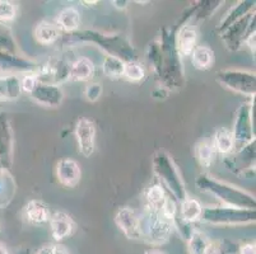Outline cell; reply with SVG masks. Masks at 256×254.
<instances>
[{"label":"cell","mask_w":256,"mask_h":254,"mask_svg":"<svg viewBox=\"0 0 256 254\" xmlns=\"http://www.w3.org/2000/svg\"><path fill=\"white\" fill-rule=\"evenodd\" d=\"M146 59L154 75L164 85V89H178L182 87L184 67L174 45V37L170 32L162 36V41H154L148 46Z\"/></svg>","instance_id":"1"},{"label":"cell","mask_w":256,"mask_h":254,"mask_svg":"<svg viewBox=\"0 0 256 254\" xmlns=\"http://www.w3.org/2000/svg\"><path fill=\"white\" fill-rule=\"evenodd\" d=\"M195 183L200 191L209 193L220 200L223 206L255 210V196L237 186L220 181L209 174H200Z\"/></svg>","instance_id":"2"},{"label":"cell","mask_w":256,"mask_h":254,"mask_svg":"<svg viewBox=\"0 0 256 254\" xmlns=\"http://www.w3.org/2000/svg\"><path fill=\"white\" fill-rule=\"evenodd\" d=\"M140 241L152 246L167 243L174 229V221L168 220L156 210L144 206L142 214H138Z\"/></svg>","instance_id":"3"},{"label":"cell","mask_w":256,"mask_h":254,"mask_svg":"<svg viewBox=\"0 0 256 254\" xmlns=\"http://www.w3.org/2000/svg\"><path fill=\"white\" fill-rule=\"evenodd\" d=\"M152 167L156 176L174 196V201L181 202L188 197L182 176L168 153L164 150L156 151L152 159Z\"/></svg>","instance_id":"4"},{"label":"cell","mask_w":256,"mask_h":254,"mask_svg":"<svg viewBox=\"0 0 256 254\" xmlns=\"http://www.w3.org/2000/svg\"><path fill=\"white\" fill-rule=\"evenodd\" d=\"M76 42L87 41L98 45L102 50L106 51L108 56H115L124 62L134 61V50L132 45L118 34H104L94 31H84L72 34Z\"/></svg>","instance_id":"5"},{"label":"cell","mask_w":256,"mask_h":254,"mask_svg":"<svg viewBox=\"0 0 256 254\" xmlns=\"http://www.w3.org/2000/svg\"><path fill=\"white\" fill-rule=\"evenodd\" d=\"M200 220L212 224V225H224V227L248 225L256 221V210L228 206L203 207Z\"/></svg>","instance_id":"6"},{"label":"cell","mask_w":256,"mask_h":254,"mask_svg":"<svg viewBox=\"0 0 256 254\" xmlns=\"http://www.w3.org/2000/svg\"><path fill=\"white\" fill-rule=\"evenodd\" d=\"M231 132L234 143V153H241L244 149L255 143L252 103H244L238 107L234 117V130Z\"/></svg>","instance_id":"7"},{"label":"cell","mask_w":256,"mask_h":254,"mask_svg":"<svg viewBox=\"0 0 256 254\" xmlns=\"http://www.w3.org/2000/svg\"><path fill=\"white\" fill-rule=\"evenodd\" d=\"M217 80L230 90H234L246 97H255L256 76L252 71L238 69L220 70L217 73Z\"/></svg>","instance_id":"8"},{"label":"cell","mask_w":256,"mask_h":254,"mask_svg":"<svg viewBox=\"0 0 256 254\" xmlns=\"http://www.w3.org/2000/svg\"><path fill=\"white\" fill-rule=\"evenodd\" d=\"M252 31H255V11L246 14L245 17L228 27L222 33V41L228 50L237 51L245 43L246 38Z\"/></svg>","instance_id":"9"},{"label":"cell","mask_w":256,"mask_h":254,"mask_svg":"<svg viewBox=\"0 0 256 254\" xmlns=\"http://www.w3.org/2000/svg\"><path fill=\"white\" fill-rule=\"evenodd\" d=\"M70 65L66 60L52 57L48 60L42 66H38L36 70V78L38 83L51 84V85H58L69 80L70 76Z\"/></svg>","instance_id":"10"},{"label":"cell","mask_w":256,"mask_h":254,"mask_svg":"<svg viewBox=\"0 0 256 254\" xmlns=\"http://www.w3.org/2000/svg\"><path fill=\"white\" fill-rule=\"evenodd\" d=\"M74 135H76L79 153L82 154L84 158H90V155L94 151V146H96V126H94V122L86 117H80L76 121Z\"/></svg>","instance_id":"11"},{"label":"cell","mask_w":256,"mask_h":254,"mask_svg":"<svg viewBox=\"0 0 256 254\" xmlns=\"http://www.w3.org/2000/svg\"><path fill=\"white\" fill-rule=\"evenodd\" d=\"M30 94L37 104L46 108H56L64 101V92L62 88L51 84L38 83V81Z\"/></svg>","instance_id":"12"},{"label":"cell","mask_w":256,"mask_h":254,"mask_svg":"<svg viewBox=\"0 0 256 254\" xmlns=\"http://www.w3.org/2000/svg\"><path fill=\"white\" fill-rule=\"evenodd\" d=\"M115 224L130 241H140L138 214L132 207H120L115 214Z\"/></svg>","instance_id":"13"},{"label":"cell","mask_w":256,"mask_h":254,"mask_svg":"<svg viewBox=\"0 0 256 254\" xmlns=\"http://www.w3.org/2000/svg\"><path fill=\"white\" fill-rule=\"evenodd\" d=\"M38 69L36 64L31 60L24 59L20 55H13V53L4 52L0 50V73H36Z\"/></svg>","instance_id":"14"},{"label":"cell","mask_w":256,"mask_h":254,"mask_svg":"<svg viewBox=\"0 0 256 254\" xmlns=\"http://www.w3.org/2000/svg\"><path fill=\"white\" fill-rule=\"evenodd\" d=\"M13 160V131L6 113H0V163L9 169Z\"/></svg>","instance_id":"15"},{"label":"cell","mask_w":256,"mask_h":254,"mask_svg":"<svg viewBox=\"0 0 256 254\" xmlns=\"http://www.w3.org/2000/svg\"><path fill=\"white\" fill-rule=\"evenodd\" d=\"M56 177L62 186L74 188L82 179V169L76 160L64 158L56 165Z\"/></svg>","instance_id":"16"},{"label":"cell","mask_w":256,"mask_h":254,"mask_svg":"<svg viewBox=\"0 0 256 254\" xmlns=\"http://www.w3.org/2000/svg\"><path fill=\"white\" fill-rule=\"evenodd\" d=\"M48 223H50L51 235L58 242L64 241L73 235L74 230H76V224H74L73 219L62 211L52 214Z\"/></svg>","instance_id":"17"},{"label":"cell","mask_w":256,"mask_h":254,"mask_svg":"<svg viewBox=\"0 0 256 254\" xmlns=\"http://www.w3.org/2000/svg\"><path fill=\"white\" fill-rule=\"evenodd\" d=\"M188 254H216V246L202 230L192 228L188 237Z\"/></svg>","instance_id":"18"},{"label":"cell","mask_w":256,"mask_h":254,"mask_svg":"<svg viewBox=\"0 0 256 254\" xmlns=\"http://www.w3.org/2000/svg\"><path fill=\"white\" fill-rule=\"evenodd\" d=\"M198 42V31L196 28L192 27V24L184 25L178 32V36L174 37V45L178 50V55L181 56H190L192 51L196 47Z\"/></svg>","instance_id":"19"},{"label":"cell","mask_w":256,"mask_h":254,"mask_svg":"<svg viewBox=\"0 0 256 254\" xmlns=\"http://www.w3.org/2000/svg\"><path fill=\"white\" fill-rule=\"evenodd\" d=\"M20 93L22 88L18 74L0 73V103L16 101Z\"/></svg>","instance_id":"20"},{"label":"cell","mask_w":256,"mask_h":254,"mask_svg":"<svg viewBox=\"0 0 256 254\" xmlns=\"http://www.w3.org/2000/svg\"><path fill=\"white\" fill-rule=\"evenodd\" d=\"M17 192V183L6 168L0 167V209L10 205Z\"/></svg>","instance_id":"21"},{"label":"cell","mask_w":256,"mask_h":254,"mask_svg":"<svg viewBox=\"0 0 256 254\" xmlns=\"http://www.w3.org/2000/svg\"><path fill=\"white\" fill-rule=\"evenodd\" d=\"M251 11H255V1H246V0L238 1L236 5H234L227 11L226 17L222 18L220 25H218V31L223 33L228 27H231L234 23H236L237 20L245 17L246 14L251 13Z\"/></svg>","instance_id":"22"},{"label":"cell","mask_w":256,"mask_h":254,"mask_svg":"<svg viewBox=\"0 0 256 254\" xmlns=\"http://www.w3.org/2000/svg\"><path fill=\"white\" fill-rule=\"evenodd\" d=\"M26 218L32 225H42V224L48 223L51 218L50 210L48 205L44 204L40 200H31L28 204L26 205Z\"/></svg>","instance_id":"23"},{"label":"cell","mask_w":256,"mask_h":254,"mask_svg":"<svg viewBox=\"0 0 256 254\" xmlns=\"http://www.w3.org/2000/svg\"><path fill=\"white\" fill-rule=\"evenodd\" d=\"M34 38L38 43L41 45H52L58 39L60 38V29L58 28V25L55 23L48 22V20H42L34 28Z\"/></svg>","instance_id":"24"},{"label":"cell","mask_w":256,"mask_h":254,"mask_svg":"<svg viewBox=\"0 0 256 254\" xmlns=\"http://www.w3.org/2000/svg\"><path fill=\"white\" fill-rule=\"evenodd\" d=\"M58 28L60 32H68V33H74L79 28L80 24V14L73 6H68L64 8L59 14H58L56 23Z\"/></svg>","instance_id":"25"},{"label":"cell","mask_w":256,"mask_h":254,"mask_svg":"<svg viewBox=\"0 0 256 254\" xmlns=\"http://www.w3.org/2000/svg\"><path fill=\"white\" fill-rule=\"evenodd\" d=\"M202 213H203V206L192 197H186L185 200L180 202V215L181 220L184 224H194L202 219Z\"/></svg>","instance_id":"26"},{"label":"cell","mask_w":256,"mask_h":254,"mask_svg":"<svg viewBox=\"0 0 256 254\" xmlns=\"http://www.w3.org/2000/svg\"><path fill=\"white\" fill-rule=\"evenodd\" d=\"M96 71V66L87 57H80L70 65V76L69 80L87 81L93 78Z\"/></svg>","instance_id":"27"},{"label":"cell","mask_w":256,"mask_h":254,"mask_svg":"<svg viewBox=\"0 0 256 254\" xmlns=\"http://www.w3.org/2000/svg\"><path fill=\"white\" fill-rule=\"evenodd\" d=\"M212 144L216 150V153L222 154V155H228L234 150V136H232L231 130L224 129V127H220L216 130L212 139Z\"/></svg>","instance_id":"28"},{"label":"cell","mask_w":256,"mask_h":254,"mask_svg":"<svg viewBox=\"0 0 256 254\" xmlns=\"http://www.w3.org/2000/svg\"><path fill=\"white\" fill-rule=\"evenodd\" d=\"M195 158H196L198 163L202 167L209 168L214 162V157H216V150L213 148L212 140L204 139L200 140L199 143L195 145Z\"/></svg>","instance_id":"29"},{"label":"cell","mask_w":256,"mask_h":254,"mask_svg":"<svg viewBox=\"0 0 256 254\" xmlns=\"http://www.w3.org/2000/svg\"><path fill=\"white\" fill-rule=\"evenodd\" d=\"M192 66L196 70L210 69L214 62V52L206 46H196L192 55Z\"/></svg>","instance_id":"30"},{"label":"cell","mask_w":256,"mask_h":254,"mask_svg":"<svg viewBox=\"0 0 256 254\" xmlns=\"http://www.w3.org/2000/svg\"><path fill=\"white\" fill-rule=\"evenodd\" d=\"M167 195L164 191V186L160 185H153L148 187L144 192V200H146V207L160 211L162 205H164V200H166Z\"/></svg>","instance_id":"31"},{"label":"cell","mask_w":256,"mask_h":254,"mask_svg":"<svg viewBox=\"0 0 256 254\" xmlns=\"http://www.w3.org/2000/svg\"><path fill=\"white\" fill-rule=\"evenodd\" d=\"M124 67L125 62L122 60L118 59L115 56L107 55L102 62V73L107 78L118 79L124 75Z\"/></svg>","instance_id":"32"},{"label":"cell","mask_w":256,"mask_h":254,"mask_svg":"<svg viewBox=\"0 0 256 254\" xmlns=\"http://www.w3.org/2000/svg\"><path fill=\"white\" fill-rule=\"evenodd\" d=\"M122 76H124L125 79H128L129 81L138 83V81H142L146 78V70H144V67L136 61L125 62L124 75Z\"/></svg>","instance_id":"33"},{"label":"cell","mask_w":256,"mask_h":254,"mask_svg":"<svg viewBox=\"0 0 256 254\" xmlns=\"http://www.w3.org/2000/svg\"><path fill=\"white\" fill-rule=\"evenodd\" d=\"M17 8L10 1L0 0V25H9L16 19Z\"/></svg>","instance_id":"34"},{"label":"cell","mask_w":256,"mask_h":254,"mask_svg":"<svg viewBox=\"0 0 256 254\" xmlns=\"http://www.w3.org/2000/svg\"><path fill=\"white\" fill-rule=\"evenodd\" d=\"M102 94V85L100 83L88 84L84 89V97L87 101L96 102L98 101Z\"/></svg>","instance_id":"35"},{"label":"cell","mask_w":256,"mask_h":254,"mask_svg":"<svg viewBox=\"0 0 256 254\" xmlns=\"http://www.w3.org/2000/svg\"><path fill=\"white\" fill-rule=\"evenodd\" d=\"M37 84V78L34 73H27L24 76L20 78V88H22V92L31 93L34 90V88L36 87Z\"/></svg>","instance_id":"36"},{"label":"cell","mask_w":256,"mask_h":254,"mask_svg":"<svg viewBox=\"0 0 256 254\" xmlns=\"http://www.w3.org/2000/svg\"><path fill=\"white\" fill-rule=\"evenodd\" d=\"M238 254H256L255 244L248 243L238 248Z\"/></svg>","instance_id":"37"},{"label":"cell","mask_w":256,"mask_h":254,"mask_svg":"<svg viewBox=\"0 0 256 254\" xmlns=\"http://www.w3.org/2000/svg\"><path fill=\"white\" fill-rule=\"evenodd\" d=\"M34 254H55V244H45Z\"/></svg>","instance_id":"38"},{"label":"cell","mask_w":256,"mask_h":254,"mask_svg":"<svg viewBox=\"0 0 256 254\" xmlns=\"http://www.w3.org/2000/svg\"><path fill=\"white\" fill-rule=\"evenodd\" d=\"M245 45L248 46V48L251 50V52L255 53V31H252L250 34H248V38H246V41H245Z\"/></svg>","instance_id":"39"},{"label":"cell","mask_w":256,"mask_h":254,"mask_svg":"<svg viewBox=\"0 0 256 254\" xmlns=\"http://www.w3.org/2000/svg\"><path fill=\"white\" fill-rule=\"evenodd\" d=\"M112 4L115 5V8L118 9H125L129 4V1H120V0H114Z\"/></svg>","instance_id":"40"},{"label":"cell","mask_w":256,"mask_h":254,"mask_svg":"<svg viewBox=\"0 0 256 254\" xmlns=\"http://www.w3.org/2000/svg\"><path fill=\"white\" fill-rule=\"evenodd\" d=\"M0 254H9L8 247L4 243H2V242H0Z\"/></svg>","instance_id":"41"},{"label":"cell","mask_w":256,"mask_h":254,"mask_svg":"<svg viewBox=\"0 0 256 254\" xmlns=\"http://www.w3.org/2000/svg\"><path fill=\"white\" fill-rule=\"evenodd\" d=\"M82 4H87V6H90V5H94V4H97V1H82Z\"/></svg>","instance_id":"42"},{"label":"cell","mask_w":256,"mask_h":254,"mask_svg":"<svg viewBox=\"0 0 256 254\" xmlns=\"http://www.w3.org/2000/svg\"><path fill=\"white\" fill-rule=\"evenodd\" d=\"M146 254H164V253H162V252L160 251H150V252H146Z\"/></svg>","instance_id":"43"},{"label":"cell","mask_w":256,"mask_h":254,"mask_svg":"<svg viewBox=\"0 0 256 254\" xmlns=\"http://www.w3.org/2000/svg\"><path fill=\"white\" fill-rule=\"evenodd\" d=\"M17 254H32V253H31V252H28V251H20Z\"/></svg>","instance_id":"44"},{"label":"cell","mask_w":256,"mask_h":254,"mask_svg":"<svg viewBox=\"0 0 256 254\" xmlns=\"http://www.w3.org/2000/svg\"><path fill=\"white\" fill-rule=\"evenodd\" d=\"M0 28H2V25H0Z\"/></svg>","instance_id":"45"}]
</instances>
